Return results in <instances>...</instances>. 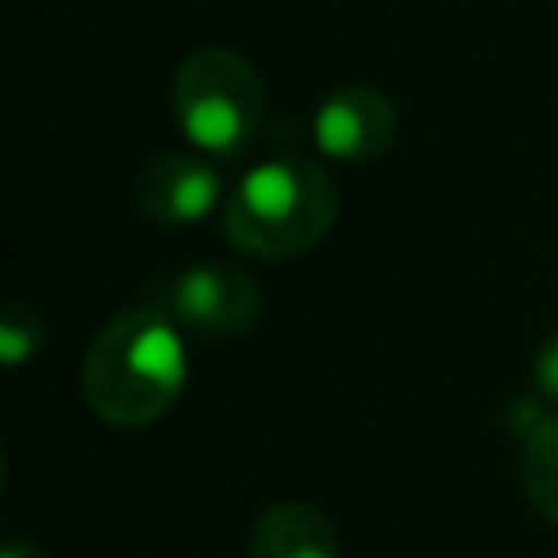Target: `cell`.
Wrapping results in <instances>:
<instances>
[{
  "label": "cell",
  "mask_w": 558,
  "mask_h": 558,
  "mask_svg": "<svg viewBox=\"0 0 558 558\" xmlns=\"http://www.w3.org/2000/svg\"><path fill=\"white\" fill-rule=\"evenodd\" d=\"M161 310L192 336L231 340L257 327L262 288L235 262H192L166 283Z\"/></svg>",
  "instance_id": "cell-4"
},
{
  "label": "cell",
  "mask_w": 558,
  "mask_h": 558,
  "mask_svg": "<svg viewBox=\"0 0 558 558\" xmlns=\"http://www.w3.org/2000/svg\"><path fill=\"white\" fill-rule=\"evenodd\" d=\"M170 113L183 140L218 161L240 157L266 113V87L248 57L209 44L179 61L170 78Z\"/></svg>",
  "instance_id": "cell-3"
},
{
  "label": "cell",
  "mask_w": 558,
  "mask_h": 558,
  "mask_svg": "<svg viewBox=\"0 0 558 558\" xmlns=\"http://www.w3.org/2000/svg\"><path fill=\"white\" fill-rule=\"evenodd\" d=\"M532 379H536V392H541L545 401H558V331H549L545 344L536 349Z\"/></svg>",
  "instance_id": "cell-10"
},
{
  "label": "cell",
  "mask_w": 558,
  "mask_h": 558,
  "mask_svg": "<svg viewBox=\"0 0 558 558\" xmlns=\"http://www.w3.org/2000/svg\"><path fill=\"white\" fill-rule=\"evenodd\" d=\"M340 196L331 174L305 157H266L240 174L222 205V235L231 248L288 262L314 248L336 222Z\"/></svg>",
  "instance_id": "cell-2"
},
{
  "label": "cell",
  "mask_w": 558,
  "mask_h": 558,
  "mask_svg": "<svg viewBox=\"0 0 558 558\" xmlns=\"http://www.w3.org/2000/svg\"><path fill=\"white\" fill-rule=\"evenodd\" d=\"M244 558H340V536L318 506L275 501L253 519Z\"/></svg>",
  "instance_id": "cell-7"
},
{
  "label": "cell",
  "mask_w": 558,
  "mask_h": 558,
  "mask_svg": "<svg viewBox=\"0 0 558 558\" xmlns=\"http://www.w3.org/2000/svg\"><path fill=\"white\" fill-rule=\"evenodd\" d=\"M310 140L327 161L366 166L397 140V105L371 83L331 87L310 118Z\"/></svg>",
  "instance_id": "cell-5"
},
{
  "label": "cell",
  "mask_w": 558,
  "mask_h": 558,
  "mask_svg": "<svg viewBox=\"0 0 558 558\" xmlns=\"http://www.w3.org/2000/svg\"><path fill=\"white\" fill-rule=\"evenodd\" d=\"M4 558H48L39 541H26V536H9L4 545Z\"/></svg>",
  "instance_id": "cell-11"
},
{
  "label": "cell",
  "mask_w": 558,
  "mask_h": 558,
  "mask_svg": "<svg viewBox=\"0 0 558 558\" xmlns=\"http://www.w3.org/2000/svg\"><path fill=\"white\" fill-rule=\"evenodd\" d=\"M519 480H523V497L532 501V510L558 523V410H545L523 432Z\"/></svg>",
  "instance_id": "cell-8"
},
{
  "label": "cell",
  "mask_w": 558,
  "mask_h": 558,
  "mask_svg": "<svg viewBox=\"0 0 558 558\" xmlns=\"http://www.w3.org/2000/svg\"><path fill=\"white\" fill-rule=\"evenodd\" d=\"M227 192L218 157L201 148H166L135 179V205L157 227H196L205 222Z\"/></svg>",
  "instance_id": "cell-6"
},
{
  "label": "cell",
  "mask_w": 558,
  "mask_h": 558,
  "mask_svg": "<svg viewBox=\"0 0 558 558\" xmlns=\"http://www.w3.org/2000/svg\"><path fill=\"white\" fill-rule=\"evenodd\" d=\"M44 349V318L26 301H9L0 314V353L9 371H22Z\"/></svg>",
  "instance_id": "cell-9"
},
{
  "label": "cell",
  "mask_w": 558,
  "mask_h": 558,
  "mask_svg": "<svg viewBox=\"0 0 558 558\" xmlns=\"http://www.w3.org/2000/svg\"><path fill=\"white\" fill-rule=\"evenodd\" d=\"M187 384L183 327L161 305H135L113 314L87 344L83 401L113 427L157 423Z\"/></svg>",
  "instance_id": "cell-1"
}]
</instances>
